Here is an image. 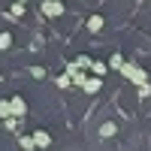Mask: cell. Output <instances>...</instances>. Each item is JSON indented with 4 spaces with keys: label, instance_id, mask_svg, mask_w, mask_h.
Listing matches in <instances>:
<instances>
[{
    "label": "cell",
    "instance_id": "obj_14",
    "mask_svg": "<svg viewBox=\"0 0 151 151\" xmlns=\"http://www.w3.org/2000/svg\"><path fill=\"white\" fill-rule=\"evenodd\" d=\"M30 76H33V79H42L45 70H42V67H30Z\"/></svg>",
    "mask_w": 151,
    "mask_h": 151
},
{
    "label": "cell",
    "instance_id": "obj_5",
    "mask_svg": "<svg viewBox=\"0 0 151 151\" xmlns=\"http://www.w3.org/2000/svg\"><path fill=\"white\" fill-rule=\"evenodd\" d=\"M33 142H36V145H40V148H45L48 142H52V136H48L45 130H36V133H33Z\"/></svg>",
    "mask_w": 151,
    "mask_h": 151
},
{
    "label": "cell",
    "instance_id": "obj_2",
    "mask_svg": "<svg viewBox=\"0 0 151 151\" xmlns=\"http://www.w3.org/2000/svg\"><path fill=\"white\" fill-rule=\"evenodd\" d=\"M42 15H48V18L64 15V3H60V0H45L42 3Z\"/></svg>",
    "mask_w": 151,
    "mask_h": 151
},
{
    "label": "cell",
    "instance_id": "obj_8",
    "mask_svg": "<svg viewBox=\"0 0 151 151\" xmlns=\"http://www.w3.org/2000/svg\"><path fill=\"white\" fill-rule=\"evenodd\" d=\"M115 130H118V127H115L112 121H106L103 127H100V133H103V136H115Z\"/></svg>",
    "mask_w": 151,
    "mask_h": 151
},
{
    "label": "cell",
    "instance_id": "obj_1",
    "mask_svg": "<svg viewBox=\"0 0 151 151\" xmlns=\"http://www.w3.org/2000/svg\"><path fill=\"white\" fill-rule=\"evenodd\" d=\"M121 73H124V79H130V82H136V85H145V82H148L145 70H142V67H136V64H124Z\"/></svg>",
    "mask_w": 151,
    "mask_h": 151
},
{
    "label": "cell",
    "instance_id": "obj_12",
    "mask_svg": "<svg viewBox=\"0 0 151 151\" xmlns=\"http://www.w3.org/2000/svg\"><path fill=\"white\" fill-rule=\"evenodd\" d=\"M21 148H27V151H30V148H36V142H33V136H21Z\"/></svg>",
    "mask_w": 151,
    "mask_h": 151
},
{
    "label": "cell",
    "instance_id": "obj_15",
    "mask_svg": "<svg viewBox=\"0 0 151 151\" xmlns=\"http://www.w3.org/2000/svg\"><path fill=\"white\" fill-rule=\"evenodd\" d=\"M21 12H24V3H21V0H18V3L12 6V15H21Z\"/></svg>",
    "mask_w": 151,
    "mask_h": 151
},
{
    "label": "cell",
    "instance_id": "obj_7",
    "mask_svg": "<svg viewBox=\"0 0 151 151\" xmlns=\"http://www.w3.org/2000/svg\"><path fill=\"white\" fill-rule=\"evenodd\" d=\"M0 118H12V100H9V103H6V100H3V103H0Z\"/></svg>",
    "mask_w": 151,
    "mask_h": 151
},
{
    "label": "cell",
    "instance_id": "obj_10",
    "mask_svg": "<svg viewBox=\"0 0 151 151\" xmlns=\"http://www.w3.org/2000/svg\"><path fill=\"white\" fill-rule=\"evenodd\" d=\"M73 85V76H58V88H70Z\"/></svg>",
    "mask_w": 151,
    "mask_h": 151
},
{
    "label": "cell",
    "instance_id": "obj_9",
    "mask_svg": "<svg viewBox=\"0 0 151 151\" xmlns=\"http://www.w3.org/2000/svg\"><path fill=\"white\" fill-rule=\"evenodd\" d=\"M109 67H115V70H121V67H124V58H121V55H112V60H109Z\"/></svg>",
    "mask_w": 151,
    "mask_h": 151
},
{
    "label": "cell",
    "instance_id": "obj_3",
    "mask_svg": "<svg viewBox=\"0 0 151 151\" xmlns=\"http://www.w3.org/2000/svg\"><path fill=\"white\" fill-rule=\"evenodd\" d=\"M100 85H103V82H100V76H91V79H85L82 91H85V94H97V91H100Z\"/></svg>",
    "mask_w": 151,
    "mask_h": 151
},
{
    "label": "cell",
    "instance_id": "obj_6",
    "mask_svg": "<svg viewBox=\"0 0 151 151\" xmlns=\"http://www.w3.org/2000/svg\"><path fill=\"white\" fill-rule=\"evenodd\" d=\"M103 27V15H91L88 18V30H100Z\"/></svg>",
    "mask_w": 151,
    "mask_h": 151
},
{
    "label": "cell",
    "instance_id": "obj_13",
    "mask_svg": "<svg viewBox=\"0 0 151 151\" xmlns=\"http://www.w3.org/2000/svg\"><path fill=\"white\" fill-rule=\"evenodd\" d=\"M12 45V36L9 33H0V48H9Z\"/></svg>",
    "mask_w": 151,
    "mask_h": 151
},
{
    "label": "cell",
    "instance_id": "obj_11",
    "mask_svg": "<svg viewBox=\"0 0 151 151\" xmlns=\"http://www.w3.org/2000/svg\"><path fill=\"white\" fill-rule=\"evenodd\" d=\"M91 70H94L97 76H103V73H106V64H103V60H94V64H91Z\"/></svg>",
    "mask_w": 151,
    "mask_h": 151
},
{
    "label": "cell",
    "instance_id": "obj_4",
    "mask_svg": "<svg viewBox=\"0 0 151 151\" xmlns=\"http://www.w3.org/2000/svg\"><path fill=\"white\" fill-rule=\"evenodd\" d=\"M24 112H27V106H24V100H21V97H12V115H18V118H21Z\"/></svg>",
    "mask_w": 151,
    "mask_h": 151
}]
</instances>
